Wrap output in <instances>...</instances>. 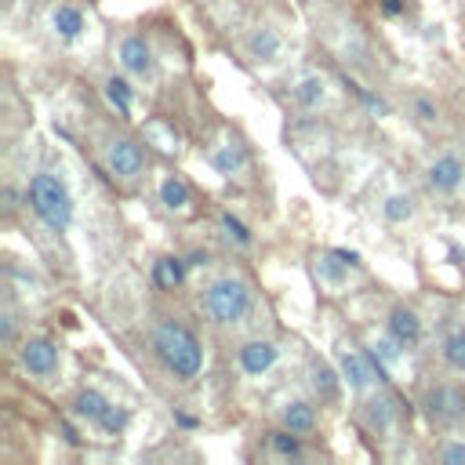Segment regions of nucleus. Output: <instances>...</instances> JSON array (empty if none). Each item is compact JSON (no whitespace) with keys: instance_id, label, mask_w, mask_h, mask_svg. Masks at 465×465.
Returning <instances> with one entry per match:
<instances>
[{"instance_id":"f257e3e1","label":"nucleus","mask_w":465,"mask_h":465,"mask_svg":"<svg viewBox=\"0 0 465 465\" xmlns=\"http://www.w3.org/2000/svg\"><path fill=\"white\" fill-rule=\"evenodd\" d=\"M149 345L174 381H193L203 371V345L196 331L185 327L178 316H160L149 331Z\"/></svg>"},{"instance_id":"f03ea898","label":"nucleus","mask_w":465,"mask_h":465,"mask_svg":"<svg viewBox=\"0 0 465 465\" xmlns=\"http://www.w3.org/2000/svg\"><path fill=\"white\" fill-rule=\"evenodd\" d=\"M200 309H203V316L214 323V327H236V323H243L247 316H251V309H254V291H251V283L247 280H240V276H214L207 287H203V294H200Z\"/></svg>"},{"instance_id":"7ed1b4c3","label":"nucleus","mask_w":465,"mask_h":465,"mask_svg":"<svg viewBox=\"0 0 465 465\" xmlns=\"http://www.w3.org/2000/svg\"><path fill=\"white\" fill-rule=\"evenodd\" d=\"M25 203L33 207V214L47 225V229H65L69 218H73V196L65 189V182L51 171H40L29 178V189H25Z\"/></svg>"},{"instance_id":"20e7f679","label":"nucleus","mask_w":465,"mask_h":465,"mask_svg":"<svg viewBox=\"0 0 465 465\" xmlns=\"http://www.w3.org/2000/svg\"><path fill=\"white\" fill-rule=\"evenodd\" d=\"M421 411L440 429H461L465 425V385H454V381L429 385L421 392Z\"/></svg>"},{"instance_id":"39448f33","label":"nucleus","mask_w":465,"mask_h":465,"mask_svg":"<svg viewBox=\"0 0 465 465\" xmlns=\"http://www.w3.org/2000/svg\"><path fill=\"white\" fill-rule=\"evenodd\" d=\"M18 363H22L33 378H51V374L58 371V363H62V352H58V345H54L51 338L36 334V338H25V341H22Z\"/></svg>"},{"instance_id":"423d86ee","label":"nucleus","mask_w":465,"mask_h":465,"mask_svg":"<svg viewBox=\"0 0 465 465\" xmlns=\"http://www.w3.org/2000/svg\"><path fill=\"white\" fill-rule=\"evenodd\" d=\"M105 167L116 174V178H138L145 171V149L134 142V138H113L105 145Z\"/></svg>"},{"instance_id":"0eeeda50","label":"nucleus","mask_w":465,"mask_h":465,"mask_svg":"<svg viewBox=\"0 0 465 465\" xmlns=\"http://www.w3.org/2000/svg\"><path fill=\"white\" fill-rule=\"evenodd\" d=\"M276 356H280V349H276V341H269V338H251V341H243V345L236 349V363H240V371L251 374V378L265 374V371L276 363Z\"/></svg>"},{"instance_id":"6e6552de","label":"nucleus","mask_w":465,"mask_h":465,"mask_svg":"<svg viewBox=\"0 0 465 465\" xmlns=\"http://www.w3.org/2000/svg\"><path fill=\"white\" fill-rule=\"evenodd\" d=\"M120 65H124L127 73H134V76H153L156 58H153V47L145 44V36L131 33V36L120 40Z\"/></svg>"},{"instance_id":"1a4fd4ad","label":"nucleus","mask_w":465,"mask_h":465,"mask_svg":"<svg viewBox=\"0 0 465 465\" xmlns=\"http://www.w3.org/2000/svg\"><path fill=\"white\" fill-rule=\"evenodd\" d=\"M461 178H465V163H461L454 153L436 156V160L429 163V171H425V182H429V189H436V193H454V189L461 185Z\"/></svg>"},{"instance_id":"9d476101","label":"nucleus","mask_w":465,"mask_h":465,"mask_svg":"<svg viewBox=\"0 0 465 465\" xmlns=\"http://www.w3.org/2000/svg\"><path fill=\"white\" fill-rule=\"evenodd\" d=\"M360 414H363V425H367L371 432H389L392 421H396V414H400V403H396L392 392H374V396L360 407Z\"/></svg>"},{"instance_id":"9b49d317","label":"nucleus","mask_w":465,"mask_h":465,"mask_svg":"<svg viewBox=\"0 0 465 465\" xmlns=\"http://www.w3.org/2000/svg\"><path fill=\"white\" fill-rule=\"evenodd\" d=\"M338 371H341V378L349 381V389H367L371 385V378H374V367H371V360H367V352L360 349V352H352V349H341L338 352Z\"/></svg>"},{"instance_id":"f8f14e48","label":"nucleus","mask_w":465,"mask_h":465,"mask_svg":"<svg viewBox=\"0 0 465 465\" xmlns=\"http://www.w3.org/2000/svg\"><path fill=\"white\" fill-rule=\"evenodd\" d=\"M385 331H389L400 345H414V341L421 338V320H418V312H414V309L396 305V309L389 312V320H385Z\"/></svg>"},{"instance_id":"ddd939ff","label":"nucleus","mask_w":465,"mask_h":465,"mask_svg":"<svg viewBox=\"0 0 465 465\" xmlns=\"http://www.w3.org/2000/svg\"><path fill=\"white\" fill-rule=\"evenodd\" d=\"M341 381H345V378H338L327 360H312V363H309V385H312V392H316L323 403H338Z\"/></svg>"},{"instance_id":"4468645a","label":"nucleus","mask_w":465,"mask_h":465,"mask_svg":"<svg viewBox=\"0 0 465 465\" xmlns=\"http://www.w3.org/2000/svg\"><path fill=\"white\" fill-rule=\"evenodd\" d=\"M280 421H283V429H291V432L305 436V432H312V429H316V407H312V403H305V400H291V403H283Z\"/></svg>"},{"instance_id":"2eb2a0df","label":"nucleus","mask_w":465,"mask_h":465,"mask_svg":"<svg viewBox=\"0 0 465 465\" xmlns=\"http://www.w3.org/2000/svg\"><path fill=\"white\" fill-rule=\"evenodd\" d=\"M247 54H251L254 62H272V58L280 54V36H276V29H269V25L254 29V33L247 36Z\"/></svg>"},{"instance_id":"dca6fc26","label":"nucleus","mask_w":465,"mask_h":465,"mask_svg":"<svg viewBox=\"0 0 465 465\" xmlns=\"http://www.w3.org/2000/svg\"><path fill=\"white\" fill-rule=\"evenodd\" d=\"M105 407H109V400H105L98 389H80V392L73 396V403H69V411H73L76 418H84V421H98V418L105 414Z\"/></svg>"},{"instance_id":"f3484780","label":"nucleus","mask_w":465,"mask_h":465,"mask_svg":"<svg viewBox=\"0 0 465 465\" xmlns=\"http://www.w3.org/2000/svg\"><path fill=\"white\" fill-rule=\"evenodd\" d=\"M51 25H54L58 36L73 40V36H80V29H84V15H80V7H73V4H58L54 15H51Z\"/></svg>"},{"instance_id":"a211bd4d","label":"nucleus","mask_w":465,"mask_h":465,"mask_svg":"<svg viewBox=\"0 0 465 465\" xmlns=\"http://www.w3.org/2000/svg\"><path fill=\"white\" fill-rule=\"evenodd\" d=\"M160 203H163L167 211H185V207H189V185H185V178L167 174V178L160 182Z\"/></svg>"},{"instance_id":"6ab92c4d","label":"nucleus","mask_w":465,"mask_h":465,"mask_svg":"<svg viewBox=\"0 0 465 465\" xmlns=\"http://www.w3.org/2000/svg\"><path fill=\"white\" fill-rule=\"evenodd\" d=\"M443 363L458 374H465V327H454L447 338H443Z\"/></svg>"},{"instance_id":"aec40b11","label":"nucleus","mask_w":465,"mask_h":465,"mask_svg":"<svg viewBox=\"0 0 465 465\" xmlns=\"http://www.w3.org/2000/svg\"><path fill=\"white\" fill-rule=\"evenodd\" d=\"M214 167H218V174H236V171H243V167H247V149H243L240 142L222 145V149L214 153Z\"/></svg>"},{"instance_id":"412c9836","label":"nucleus","mask_w":465,"mask_h":465,"mask_svg":"<svg viewBox=\"0 0 465 465\" xmlns=\"http://www.w3.org/2000/svg\"><path fill=\"white\" fill-rule=\"evenodd\" d=\"M185 265H189V262H182V258H160V262L153 265V280H156L160 287H178V283L185 280Z\"/></svg>"},{"instance_id":"4be33fe9","label":"nucleus","mask_w":465,"mask_h":465,"mask_svg":"<svg viewBox=\"0 0 465 465\" xmlns=\"http://www.w3.org/2000/svg\"><path fill=\"white\" fill-rule=\"evenodd\" d=\"M105 98H109V105H113L120 116H131V87H127L124 76H109V80H105Z\"/></svg>"},{"instance_id":"5701e85b","label":"nucleus","mask_w":465,"mask_h":465,"mask_svg":"<svg viewBox=\"0 0 465 465\" xmlns=\"http://www.w3.org/2000/svg\"><path fill=\"white\" fill-rule=\"evenodd\" d=\"M294 102H298L302 109H316V105L323 102V80H320V76H305V80L294 87Z\"/></svg>"},{"instance_id":"b1692460","label":"nucleus","mask_w":465,"mask_h":465,"mask_svg":"<svg viewBox=\"0 0 465 465\" xmlns=\"http://www.w3.org/2000/svg\"><path fill=\"white\" fill-rule=\"evenodd\" d=\"M269 447L280 454V458H302V443H298V432L291 429H280L269 436Z\"/></svg>"},{"instance_id":"393cba45","label":"nucleus","mask_w":465,"mask_h":465,"mask_svg":"<svg viewBox=\"0 0 465 465\" xmlns=\"http://www.w3.org/2000/svg\"><path fill=\"white\" fill-rule=\"evenodd\" d=\"M381 214H385L389 222H407V218L414 214V200L396 193V196H389V200L381 203Z\"/></svg>"},{"instance_id":"a878e982","label":"nucleus","mask_w":465,"mask_h":465,"mask_svg":"<svg viewBox=\"0 0 465 465\" xmlns=\"http://www.w3.org/2000/svg\"><path fill=\"white\" fill-rule=\"evenodd\" d=\"M105 436H116V432H124V425H127V407H116V403H109L105 407V414L94 421Z\"/></svg>"},{"instance_id":"bb28decb","label":"nucleus","mask_w":465,"mask_h":465,"mask_svg":"<svg viewBox=\"0 0 465 465\" xmlns=\"http://www.w3.org/2000/svg\"><path fill=\"white\" fill-rule=\"evenodd\" d=\"M222 229H225V232H229V236H232V240H236V243H243V247H247V243H251V229H247V225H243V222H240V218H232V214H229V211H225V214H222Z\"/></svg>"},{"instance_id":"cd10ccee","label":"nucleus","mask_w":465,"mask_h":465,"mask_svg":"<svg viewBox=\"0 0 465 465\" xmlns=\"http://www.w3.org/2000/svg\"><path fill=\"white\" fill-rule=\"evenodd\" d=\"M436 461L440 465H465V443H443L436 450Z\"/></svg>"},{"instance_id":"c85d7f7f","label":"nucleus","mask_w":465,"mask_h":465,"mask_svg":"<svg viewBox=\"0 0 465 465\" xmlns=\"http://www.w3.org/2000/svg\"><path fill=\"white\" fill-rule=\"evenodd\" d=\"M345 87H349V91H352V94H356V98H360V102H363L367 109H374V113H385V102H381L378 94H371V91H363V87H360L356 80H349V76H345Z\"/></svg>"},{"instance_id":"c756f323","label":"nucleus","mask_w":465,"mask_h":465,"mask_svg":"<svg viewBox=\"0 0 465 465\" xmlns=\"http://www.w3.org/2000/svg\"><path fill=\"white\" fill-rule=\"evenodd\" d=\"M0 345H15V309H0Z\"/></svg>"},{"instance_id":"7c9ffc66","label":"nucleus","mask_w":465,"mask_h":465,"mask_svg":"<svg viewBox=\"0 0 465 465\" xmlns=\"http://www.w3.org/2000/svg\"><path fill=\"white\" fill-rule=\"evenodd\" d=\"M371 349H374V352H378V356H381V360H396V356H400V349H403V345H400V341H396V338H392V334H389V338H381V341H374V345H371Z\"/></svg>"},{"instance_id":"2f4dec72","label":"nucleus","mask_w":465,"mask_h":465,"mask_svg":"<svg viewBox=\"0 0 465 465\" xmlns=\"http://www.w3.org/2000/svg\"><path fill=\"white\" fill-rule=\"evenodd\" d=\"M414 113H418V120H436V105L429 102V98H414Z\"/></svg>"},{"instance_id":"473e14b6","label":"nucleus","mask_w":465,"mask_h":465,"mask_svg":"<svg viewBox=\"0 0 465 465\" xmlns=\"http://www.w3.org/2000/svg\"><path fill=\"white\" fill-rule=\"evenodd\" d=\"M331 254H334V258H338V262H345V265H349V269H356V265H360V254H356V251H345V247H334V251H331Z\"/></svg>"},{"instance_id":"72a5a7b5","label":"nucleus","mask_w":465,"mask_h":465,"mask_svg":"<svg viewBox=\"0 0 465 465\" xmlns=\"http://www.w3.org/2000/svg\"><path fill=\"white\" fill-rule=\"evenodd\" d=\"M403 7H407V0H381V15H389V18L403 15Z\"/></svg>"},{"instance_id":"f704fd0d","label":"nucleus","mask_w":465,"mask_h":465,"mask_svg":"<svg viewBox=\"0 0 465 465\" xmlns=\"http://www.w3.org/2000/svg\"><path fill=\"white\" fill-rule=\"evenodd\" d=\"M15 200H18V196H15V189H4V214H15V207H18Z\"/></svg>"},{"instance_id":"c9c22d12","label":"nucleus","mask_w":465,"mask_h":465,"mask_svg":"<svg viewBox=\"0 0 465 465\" xmlns=\"http://www.w3.org/2000/svg\"><path fill=\"white\" fill-rule=\"evenodd\" d=\"M174 421H178L182 429H196V418H193V414H174Z\"/></svg>"},{"instance_id":"e433bc0d","label":"nucleus","mask_w":465,"mask_h":465,"mask_svg":"<svg viewBox=\"0 0 465 465\" xmlns=\"http://www.w3.org/2000/svg\"><path fill=\"white\" fill-rule=\"evenodd\" d=\"M189 265H207V254H200V251H193V254H189Z\"/></svg>"},{"instance_id":"4c0bfd02","label":"nucleus","mask_w":465,"mask_h":465,"mask_svg":"<svg viewBox=\"0 0 465 465\" xmlns=\"http://www.w3.org/2000/svg\"><path fill=\"white\" fill-rule=\"evenodd\" d=\"M62 432H65V440H69V443H80V436H76V429H73V425H62Z\"/></svg>"},{"instance_id":"58836bf2","label":"nucleus","mask_w":465,"mask_h":465,"mask_svg":"<svg viewBox=\"0 0 465 465\" xmlns=\"http://www.w3.org/2000/svg\"><path fill=\"white\" fill-rule=\"evenodd\" d=\"M0 4H4V7H11V4H15V0H0Z\"/></svg>"}]
</instances>
